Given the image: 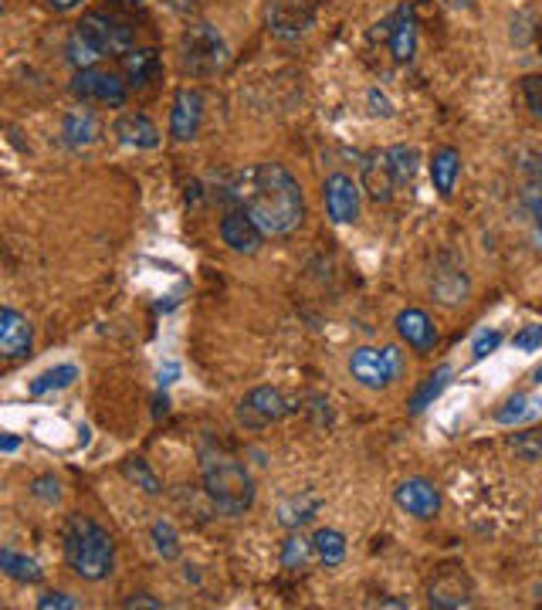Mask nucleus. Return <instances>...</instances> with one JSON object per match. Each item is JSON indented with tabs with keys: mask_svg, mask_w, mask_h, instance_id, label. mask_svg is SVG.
I'll list each match as a JSON object with an SVG mask.
<instances>
[{
	"mask_svg": "<svg viewBox=\"0 0 542 610\" xmlns=\"http://www.w3.org/2000/svg\"><path fill=\"white\" fill-rule=\"evenodd\" d=\"M228 197L241 210H248L265 234H292L305 218L299 180L281 163H254L241 170L231 180Z\"/></svg>",
	"mask_w": 542,
	"mask_h": 610,
	"instance_id": "nucleus-1",
	"label": "nucleus"
},
{
	"mask_svg": "<svg viewBox=\"0 0 542 610\" xmlns=\"http://www.w3.org/2000/svg\"><path fill=\"white\" fill-rule=\"evenodd\" d=\"M61 546H65L69 566L82 580H88V584H99V580H106L116 566V542H112L109 529H103L88 515H72L69 518Z\"/></svg>",
	"mask_w": 542,
	"mask_h": 610,
	"instance_id": "nucleus-2",
	"label": "nucleus"
},
{
	"mask_svg": "<svg viewBox=\"0 0 542 610\" xmlns=\"http://www.w3.org/2000/svg\"><path fill=\"white\" fill-rule=\"evenodd\" d=\"M201 475H204L207 499L225 515H244L254 505V478L234 454L204 451L201 454Z\"/></svg>",
	"mask_w": 542,
	"mask_h": 610,
	"instance_id": "nucleus-3",
	"label": "nucleus"
},
{
	"mask_svg": "<svg viewBox=\"0 0 542 610\" xmlns=\"http://www.w3.org/2000/svg\"><path fill=\"white\" fill-rule=\"evenodd\" d=\"M180 61H183V72L197 75V78H210L220 69L228 65V45L225 38L217 35L210 24H194L183 35L180 41Z\"/></svg>",
	"mask_w": 542,
	"mask_h": 610,
	"instance_id": "nucleus-4",
	"label": "nucleus"
},
{
	"mask_svg": "<svg viewBox=\"0 0 542 610\" xmlns=\"http://www.w3.org/2000/svg\"><path fill=\"white\" fill-rule=\"evenodd\" d=\"M349 374L366 390H387L404 374V356L397 346H360L349 356Z\"/></svg>",
	"mask_w": 542,
	"mask_h": 610,
	"instance_id": "nucleus-5",
	"label": "nucleus"
},
{
	"mask_svg": "<svg viewBox=\"0 0 542 610\" xmlns=\"http://www.w3.org/2000/svg\"><path fill=\"white\" fill-rule=\"evenodd\" d=\"M79 27L92 38V45L106 54H125L133 51V41H136V30L130 21H122L116 14H106V11H92L79 21Z\"/></svg>",
	"mask_w": 542,
	"mask_h": 610,
	"instance_id": "nucleus-6",
	"label": "nucleus"
},
{
	"mask_svg": "<svg viewBox=\"0 0 542 610\" xmlns=\"http://www.w3.org/2000/svg\"><path fill=\"white\" fill-rule=\"evenodd\" d=\"M72 96L82 102H99V106H122L130 96V82L112 69H82L72 78Z\"/></svg>",
	"mask_w": 542,
	"mask_h": 610,
	"instance_id": "nucleus-7",
	"label": "nucleus"
},
{
	"mask_svg": "<svg viewBox=\"0 0 542 610\" xmlns=\"http://www.w3.org/2000/svg\"><path fill=\"white\" fill-rule=\"evenodd\" d=\"M289 411H292L289 396H285L278 387H254L238 404V420L244 427H251V431H258V427H268V424L281 420Z\"/></svg>",
	"mask_w": 542,
	"mask_h": 610,
	"instance_id": "nucleus-8",
	"label": "nucleus"
},
{
	"mask_svg": "<svg viewBox=\"0 0 542 610\" xmlns=\"http://www.w3.org/2000/svg\"><path fill=\"white\" fill-rule=\"evenodd\" d=\"M326 210L333 224H353L360 218V183L346 173L326 176Z\"/></svg>",
	"mask_w": 542,
	"mask_h": 610,
	"instance_id": "nucleus-9",
	"label": "nucleus"
},
{
	"mask_svg": "<svg viewBox=\"0 0 542 610\" xmlns=\"http://www.w3.org/2000/svg\"><path fill=\"white\" fill-rule=\"evenodd\" d=\"M394 502L413 518H434L441 512V492L427 478H407L394 488Z\"/></svg>",
	"mask_w": 542,
	"mask_h": 610,
	"instance_id": "nucleus-10",
	"label": "nucleus"
},
{
	"mask_svg": "<svg viewBox=\"0 0 542 610\" xmlns=\"http://www.w3.org/2000/svg\"><path fill=\"white\" fill-rule=\"evenodd\" d=\"M201 122H204V96L197 88H180L170 109V136L177 143H190L197 136Z\"/></svg>",
	"mask_w": 542,
	"mask_h": 610,
	"instance_id": "nucleus-11",
	"label": "nucleus"
},
{
	"mask_svg": "<svg viewBox=\"0 0 542 610\" xmlns=\"http://www.w3.org/2000/svg\"><path fill=\"white\" fill-rule=\"evenodd\" d=\"M471 292V282H468V271L451 258L444 255L437 265H434V274H431V295L441 302V305H461Z\"/></svg>",
	"mask_w": 542,
	"mask_h": 610,
	"instance_id": "nucleus-12",
	"label": "nucleus"
},
{
	"mask_svg": "<svg viewBox=\"0 0 542 610\" xmlns=\"http://www.w3.org/2000/svg\"><path fill=\"white\" fill-rule=\"evenodd\" d=\"M220 237H225V244L231 252H241V255H254L262 248L265 241V231L254 224V218L248 210L234 207L225 213V221H220Z\"/></svg>",
	"mask_w": 542,
	"mask_h": 610,
	"instance_id": "nucleus-13",
	"label": "nucleus"
},
{
	"mask_svg": "<svg viewBox=\"0 0 542 610\" xmlns=\"http://www.w3.org/2000/svg\"><path fill=\"white\" fill-rule=\"evenodd\" d=\"M384 27H387V45H390L394 61L397 65H407L413 51H418V17H413V8L410 4L397 8V14L384 21Z\"/></svg>",
	"mask_w": 542,
	"mask_h": 610,
	"instance_id": "nucleus-14",
	"label": "nucleus"
},
{
	"mask_svg": "<svg viewBox=\"0 0 542 610\" xmlns=\"http://www.w3.org/2000/svg\"><path fill=\"white\" fill-rule=\"evenodd\" d=\"M31 340H35V332H31V322L11 309V305H4L0 309V350H4L8 359H21L31 353Z\"/></svg>",
	"mask_w": 542,
	"mask_h": 610,
	"instance_id": "nucleus-15",
	"label": "nucleus"
},
{
	"mask_svg": "<svg viewBox=\"0 0 542 610\" xmlns=\"http://www.w3.org/2000/svg\"><path fill=\"white\" fill-rule=\"evenodd\" d=\"M397 332H400V340L418 353H427L437 346V326L431 322V316L424 309L397 313Z\"/></svg>",
	"mask_w": 542,
	"mask_h": 610,
	"instance_id": "nucleus-16",
	"label": "nucleus"
},
{
	"mask_svg": "<svg viewBox=\"0 0 542 610\" xmlns=\"http://www.w3.org/2000/svg\"><path fill=\"white\" fill-rule=\"evenodd\" d=\"M363 187H366V194H370L376 204L394 200L397 180H394V170H390V157H387V152H370V157H366V163H363Z\"/></svg>",
	"mask_w": 542,
	"mask_h": 610,
	"instance_id": "nucleus-17",
	"label": "nucleus"
},
{
	"mask_svg": "<svg viewBox=\"0 0 542 610\" xmlns=\"http://www.w3.org/2000/svg\"><path fill=\"white\" fill-rule=\"evenodd\" d=\"M116 136L125 146H136V149H156L159 146V130L156 122L143 112H125L116 119Z\"/></svg>",
	"mask_w": 542,
	"mask_h": 610,
	"instance_id": "nucleus-18",
	"label": "nucleus"
},
{
	"mask_svg": "<svg viewBox=\"0 0 542 610\" xmlns=\"http://www.w3.org/2000/svg\"><path fill=\"white\" fill-rule=\"evenodd\" d=\"M458 173H461V152L455 146H437L431 152V180H434V191L441 197H451L455 194Z\"/></svg>",
	"mask_w": 542,
	"mask_h": 610,
	"instance_id": "nucleus-19",
	"label": "nucleus"
},
{
	"mask_svg": "<svg viewBox=\"0 0 542 610\" xmlns=\"http://www.w3.org/2000/svg\"><path fill=\"white\" fill-rule=\"evenodd\" d=\"M159 72H164V61H159V51L153 48H133L122 54V75L130 85H146Z\"/></svg>",
	"mask_w": 542,
	"mask_h": 610,
	"instance_id": "nucleus-20",
	"label": "nucleus"
},
{
	"mask_svg": "<svg viewBox=\"0 0 542 610\" xmlns=\"http://www.w3.org/2000/svg\"><path fill=\"white\" fill-rule=\"evenodd\" d=\"M318 505H323V502H318L315 492H299V496L285 499V502L278 505V523H281L285 529H302V526H309L312 518H315Z\"/></svg>",
	"mask_w": 542,
	"mask_h": 610,
	"instance_id": "nucleus-21",
	"label": "nucleus"
},
{
	"mask_svg": "<svg viewBox=\"0 0 542 610\" xmlns=\"http://www.w3.org/2000/svg\"><path fill=\"white\" fill-rule=\"evenodd\" d=\"M103 126H99V119H95L92 112H72L65 115V122H61V139H65L72 149H82V146H92L95 139H99Z\"/></svg>",
	"mask_w": 542,
	"mask_h": 610,
	"instance_id": "nucleus-22",
	"label": "nucleus"
},
{
	"mask_svg": "<svg viewBox=\"0 0 542 610\" xmlns=\"http://www.w3.org/2000/svg\"><path fill=\"white\" fill-rule=\"evenodd\" d=\"M539 414H542V401H535V396H529V393H516V396H508L505 404L495 407L492 420L505 424V427H516V424H526Z\"/></svg>",
	"mask_w": 542,
	"mask_h": 610,
	"instance_id": "nucleus-23",
	"label": "nucleus"
},
{
	"mask_svg": "<svg viewBox=\"0 0 542 610\" xmlns=\"http://www.w3.org/2000/svg\"><path fill=\"white\" fill-rule=\"evenodd\" d=\"M0 570H4L11 580H17V584H41V580H45L41 563L14 553V549H0Z\"/></svg>",
	"mask_w": 542,
	"mask_h": 610,
	"instance_id": "nucleus-24",
	"label": "nucleus"
},
{
	"mask_svg": "<svg viewBox=\"0 0 542 610\" xmlns=\"http://www.w3.org/2000/svg\"><path fill=\"white\" fill-rule=\"evenodd\" d=\"M65 58H69V65H72L75 72H82V69H95V61L103 58V51L95 48L92 38L75 24V30H72L69 41H65Z\"/></svg>",
	"mask_w": 542,
	"mask_h": 610,
	"instance_id": "nucleus-25",
	"label": "nucleus"
},
{
	"mask_svg": "<svg viewBox=\"0 0 542 610\" xmlns=\"http://www.w3.org/2000/svg\"><path fill=\"white\" fill-rule=\"evenodd\" d=\"M448 383H451V366H437V370L424 380V387L410 396V414H424L444 393V387H448Z\"/></svg>",
	"mask_w": 542,
	"mask_h": 610,
	"instance_id": "nucleus-26",
	"label": "nucleus"
},
{
	"mask_svg": "<svg viewBox=\"0 0 542 610\" xmlns=\"http://www.w3.org/2000/svg\"><path fill=\"white\" fill-rule=\"evenodd\" d=\"M387 157H390V170H394L397 187H410L413 176H418L421 152L413 149V146H390V149H387Z\"/></svg>",
	"mask_w": 542,
	"mask_h": 610,
	"instance_id": "nucleus-27",
	"label": "nucleus"
},
{
	"mask_svg": "<svg viewBox=\"0 0 542 610\" xmlns=\"http://www.w3.org/2000/svg\"><path fill=\"white\" fill-rule=\"evenodd\" d=\"M468 590L461 587L458 573H444L437 584H431V607H465Z\"/></svg>",
	"mask_w": 542,
	"mask_h": 610,
	"instance_id": "nucleus-28",
	"label": "nucleus"
},
{
	"mask_svg": "<svg viewBox=\"0 0 542 610\" xmlns=\"http://www.w3.org/2000/svg\"><path fill=\"white\" fill-rule=\"evenodd\" d=\"M75 380H79V366L75 363H61V366H55V370H45L41 377L31 380L27 390L35 393V396H41V393H51V390H65Z\"/></svg>",
	"mask_w": 542,
	"mask_h": 610,
	"instance_id": "nucleus-29",
	"label": "nucleus"
},
{
	"mask_svg": "<svg viewBox=\"0 0 542 610\" xmlns=\"http://www.w3.org/2000/svg\"><path fill=\"white\" fill-rule=\"evenodd\" d=\"M312 549L326 566H339L346 560V536L339 529H318L312 536Z\"/></svg>",
	"mask_w": 542,
	"mask_h": 610,
	"instance_id": "nucleus-30",
	"label": "nucleus"
},
{
	"mask_svg": "<svg viewBox=\"0 0 542 610\" xmlns=\"http://www.w3.org/2000/svg\"><path fill=\"white\" fill-rule=\"evenodd\" d=\"M149 536H153V546H156L159 557H164V560H180V536H177L170 518H156V523L149 526Z\"/></svg>",
	"mask_w": 542,
	"mask_h": 610,
	"instance_id": "nucleus-31",
	"label": "nucleus"
},
{
	"mask_svg": "<svg viewBox=\"0 0 542 610\" xmlns=\"http://www.w3.org/2000/svg\"><path fill=\"white\" fill-rule=\"evenodd\" d=\"M122 475L130 478L136 488H143L146 496H159V492H164V485H159L156 472L143 462V457H125V462H122Z\"/></svg>",
	"mask_w": 542,
	"mask_h": 610,
	"instance_id": "nucleus-32",
	"label": "nucleus"
},
{
	"mask_svg": "<svg viewBox=\"0 0 542 610\" xmlns=\"http://www.w3.org/2000/svg\"><path fill=\"white\" fill-rule=\"evenodd\" d=\"M508 444H513V451L522 457V462H539L542 457V431H522Z\"/></svg>",
	"mask_w": 542,
	"mask_h": 610,
	"instance_id": "nucleus-33",
	"label": "nucleus"
},
{
	"mask_svg": "<svg viewBox=\"0 0 542 610\" xmlns=\"http://www.w3.org/2000/svg\"><path fill=\"white\" fill-rule=\"evenodd\" d=\"M309 546H312V542H305L302 536L285 539V546H281V566H285V570L302 566V563L309 560Z\"/></svg>",
	"mask_w": 542,
	"mask_h": 610,
	"instance_id": "nucleus-34",
	"label": "nucleus"
},
{
	"mask_svg": "<svg viewBox=\"0 0 542 610\" xmlns=\"http://www.w3.org/2000/svg\"><path fill=\"white\" fill-rule=\"evenodd\" d=\"M498 343H502V332L498 329H482V332L474 335V343H471V359L482 363L485 356H492L498 350Z\"/></svg>",
	"mask_w": 542,
	"mask_h": 610,
	"instance_id": "nucleus-35",
	"label": "nucleus"
},
{
	"mask_svg": "<svg viewBox=\"0 0 542 610\" xmlns=\"http://www.w3.org/2000/svg\"><path fill=\"white\" fill-rule=\"evenodd\" d=\"M31 496L41 499L45 505H58V499H61V485H58L55 475H41V478L31 481Z\"/></svg>",
	"mask_w": 542,
	"mask_h": 610,
	"instance_id": "nucleus-36",
	"label": "nucleus"
},
{
	"mask_svg": "<svg viewBox=\"0 0 542 610\" xmlns=\"http://www.w3.org/2000/svg\"><path fill=\"white\" fill-rule=\"evenodd\" d=\"M522 99L535 119H542V75H526L522 78Z\"/></svg>",
	"mask_w": 542,
	"mask_h": 610,
	"instance_id": "nucleus-37",
	"label": "nucleus"
},
{
	"mask_svg": "<svg viewBox=\"0 0 542 610\" xmlns=\"http://www.w3.org/2000/svg\"><path fill=\"white\" fill-rule=\"evenodd\" d=\"M82 603L72 597V594H61V590H51L45 597H38V610H79Z\"/></svg>",
	"mask_w": 542,
	"mask_h": 610,
	"instance_id": "nucleus-38",
	"label": "nucleus"
},
{
	"mask_svg": "<svg viewBox=\"0 0 542 610\" xmlns=\"http://www.w3.org/2000/svg\"><path fill=\"white\" fill-rule=\"evenodd\" d=\"M513 346L522 353H535L542 346V326H526L522 332L513 335Z\"/></svg>",
	"mask_w": 542,
	"mask_h": 610,
	"instance_id": "nucleus-39",
	"label": "nucleus"
},
{
	"mask_svg": "<svg viewBox=\"0 0 542 610\" xmlns=\"http://www.w3.org/2000/svg\"><path fill=\"white\" fill-rule=\"evenodd\" d=\"M366 102H370V112H373V115H384V119L394 115V106H390V99L384 96V91L370 88V91H366Z\"/></svg>",
	"mask_w": 542,
	"mask_h": 610,
	"instance_id": "nucleus-40",
	"label": "nucleus"
},
{
	"mask_svg": "<svg viewBox=\"0 0 542 610\" xmlns=\"http://www.w3.org/2000/svg\"><path fill=\"white\" fill-rule=\"evenodd\" d=\"M122 607H153V610H159V607H164V603H159V600H153L149 594H133V597L125 600Z\"/></svg>",
	"mask_w": 542,
	"mask_h": 610,
	"instance_id": "nucleus-41",
	"label": "nucleus"
},
{
	"mask_svg": "<svg viewBox=\"0 0 542 610\" xmlns=\"http://www.w3.org/2000/svg\"><path fill=\"white\" fill-rule=\"evenodd\" d=\"M177 377H180V366H177V363H167L164 370H159V387H170Z\"/></svg>",
	"mask_w": 542,
	"mask_h": 610,
	"instance_id": "nucleus-42",
	"label": "nucleus"
},
{
	"mask_svg": "<svg viewBox=\"0 0 542 610\" xmlns=\"http://www.w3.org/2000/svg\"><path fill=\"white\" fill-rule=\"evenodd\" d=\"M48 4H51L55 11H61V14H65V11H75V8L82 4V0H48Z\"/></svg>",
	"mask_w": 542,
	"mask_h": 610,
	"instance_id": "nucleus-43",
	"label": "nucleus"
},
{
	"mask_svg": "<svg viewBox=\"0 0 542 610\" xmlns=\"http://www.w3.org/2000/svg\"><path fill=\"white\" fill-rule=\"evenodd\" d=\"M21 448V438H14V435H4V441H0V451L4 454H14Z\"/></svg>",
	"mask_w": 542,
	"mask_h": 610,
	"instance_id": "nucleus-44",
	"label": "nucleus"
},
{
	"mask_svg": "<svg viewBox=\"0 0 542 610\" xmlns=\"http://www.w3.org/2000/svg\"><path fill=\"white\" fill-rule=\"evenodd\" d=\"M532 221H535V231H539V237H542V197L532 200Z\"/></svg>",
	"mask_w": 542,
	"mask_h": 610,
	"instance_id": "nucleus-45",
	"label": "nucleus"
},
{
	"mask_svg": "<svg viewBox=\"0 0 542 610\" xmlns=\"http://www.w3.org/2000/svg\"><path fill=\"white\" fill-rule=\"evenodd\" d=\"M167 411H170V401H167V396H156V407H153V417H167Z\"/></svg>",
	"mask_w": 542,
	"mask_h": 610,
	"instance_id": "nucleus-46",
	"label": "nucleus"
},
{
	"mask_svg": "<svg viewBox=\"0 0 542 610\" xmlns=\"http://www.w3.org/2000/svg\"><path fill=\"white\" fill-rule=\"evenodd\" d=\"M186 580L190 584H201V573H194V566H186Z\"/></svg>",
	"mask_w": 542,
	"mask_h": 610,
	"instance_id": "nucleus-47",
	"label": "nucleus"
},
{
	"mask_svg": "<svg viewBox=\"0 0 542 610\" xmlns=\"http://www.w3.org/2000/svg\"><path fill=\"white\" fill-rule=\"evenodd\" d=\"M532 380H535V383L542 387V366H539V370H535V377H532Z\"/></svg>",
	"mask_w": 542,
	"mask_h": 610,
	"instance_id": "nucleus-48",
	"label": "nucleus"
}]
</instances>
